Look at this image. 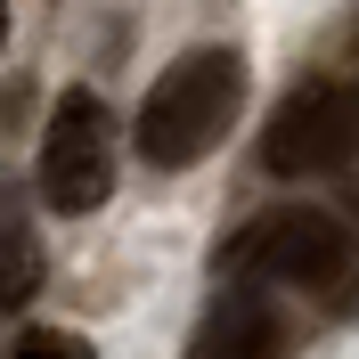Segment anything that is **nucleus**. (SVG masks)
<instances>
[{
  "mask_svg": "<svg viewBox=\"0 0 359 359\" xmlns=\"http://www.w3.org/2000/svg\"><path fill=\"white\" fill-rule=\"evenodd\" d=\"M245 107V57L237 49H188L180 66L156 74L147 107H139V156L156 172H180V163H204L229 139Z\"/></svg>",
  "mask_w": 359,
  "mask_h": 359,
  "instance_id": "nucleus-1",
  "label": "nucleus"
},
{
  "mask_svg": "<svg viewBox=\"0 0 359 359\" xmlns=\"http://www.w3.org/2000/svg\"><path fill=\"white\" fill-rule=\"evenodd\" d=\"M221 269H245V278H269V286H335L351 269V229L318 204H278L253 229H237Z\"/></svg>",
  "mask_w": 359,
  "mask_h": 359,
  "instance_id": "nucleus-2",
  "label": "nucleus"
},
{
  "mask_svg": "<svg viewBox=\"0 0 359 359\" xmlns=\"http://www.w3.org/2000/svg\"><path fill=\"white\" fill-rule=\"evenodd\" d=\"M33 180H41L49 212H98L107 204V188H114V123L98 107V90H66L49 107Z\"/></svg>",
  "mask_w": 359,
  "mask_h": 359,
  "instance_id": "nucleus-3",
  "label": "nucleus"
},
{
  "mask_svg": "<svg viewBox=\"0 0 359 359\" xmlns=\"http://www.w3.org/2000/svg\"><path fill=\"white\" fill-rule=\"evenodd\" d=\"M351 156H359V98L343 82H302L262 131V172H278V180L343 172Z\"/></svg>",
  "mask_w": 359,
  "mask_h": 359,
  "instance_id": "nucleus-4",
  "label": "nucleus"
},
{
  "mask_svg": "<svg viewBox=\"0 0 359 359\" xmlns=\"http://www.w3.org/2000/svg\"><path fill=\"white\" fill-rule=\"evenodd\" d=\"M269 351H278V311L262 294H221L188 343V359H269Z\"/></svg>",
  "mask_w": 359,
  "mask_h": 359,
  "instance_id": "nucleus-5",
  "label": "nucleus"
},
{
  "mask_svg": "<svg viewBox=\"0 0 359 359\" xmlns=\"http://www.w3.org/2000/svg\"><path fill=\"white\" fill-rule=\"evenodd\" d=\"M33 294H41V245H33L25 204L0 188V311H25Z\"/></svg>",
  "mask_w": 359,
  "mask_h": 359,
  "instance_id": "nucleus-6",
  "label": "nucleus"
},
{
  "mask_svg": "<svg viewBox=\"0 0 359 359\" xmlns=\"http://www.w3.org/2000/svg\"><path fill=\"white\" fill-rule=\"evenodd\" d=\"M8 359H98V351H90L82 335H66V327H25Z\"/></svg>",
  "mask_w": 359,
  "mask_h": 359,
  "instance_id": "nucleus-7",
  "label": "nucleus"
},
{
  "mask_svg": "<svg viewBox=\"0 0 359 359\" xmlns=\"http://www.w3.org/2000/svg\"><path fill=\"white\" fill-rule=\"evenodd\" d=\"M0 41H8V0H0Z\"/></svg>",
  "mask_w": 359,
  "mask_h": 359,
  "instance_id": "nucleus-8",
  "label": "nucleus"
},
{
  "mask_svg": "<svg viewBox=\"0 0 359 359\" xmlns=\"http://www.w3.org/2000/svg\"><path fill=\"white\" fill-rule=\"evenodd\" d=\"M351 221H359V180H351Z\"/></svg>",
  "mask_w": 359,
  "mask_h": 359,
  "instance_id": "nucleus-9",
  "label": "nucleus"
}]
</instances>
